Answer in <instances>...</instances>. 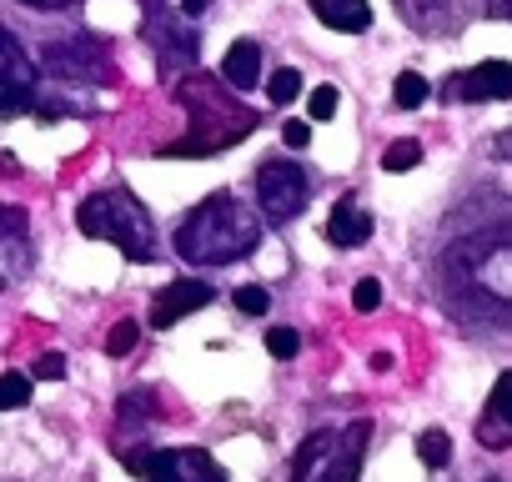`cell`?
Here are the masks:
<instances>
[{
  "mask_svg": "<svg viewBox=\"0 0 512 482\" xmlns=\"http://www.w3.org/2000/svg\"><path fill=\"white\" fill-rule=\"evenodd\" d=\"M447 292L487 322H512V221L487 226L442 257Z\"/></svg>",
  "mask_w": 512,
  "mask_h": 482,
  "instance_id": "6da1fadb",
  "label": "cell"
},
{
  "mask_svg": "<svg viewBox=\"0 0 512 482\" xmlns=\"http://www.w3.org/2000/svg\"><path fill=\"white\" fill-rule=\"evenodd\" d=\"M171 241H176V257L191 267H231L262 247V216L251 206H241L236 196L216 191L196 211L181 216Z\"/></svg>",
  "mask_w": 512,
  "mask_h": 482,
  "instance_id": "7a4b0ae2",
  "label": "cell"
},
{
  "mask_svg": "<svg viewBox=\"0 0 512 482\" xmlns=\"http://www.w3.org/2000/svg\"><path fill=\"white\" fill-rule=\"evenodd\" d=\"M76 226L96 241H111L121 247V257L131 262H156V226L146 216V206L126 191V186H111V191H96L76 206Z\"/></svg>",
  "mask_w": 512,
  "mask_h": 482,
  "instance_id": "3957f363",
  "label": "cell"
},
{
  "mask_svg": "<svg viewBox=\"0 0 512 482\" xmlns=\"http://www.w3.org/2000/svg\"><path fill=\"white\" fill-rule=\"evenodd\" d=\"M256 201H262L267 221H277V226L297 221L307 211V201H312V181H307V171L297 161L272 156V161H262V171H256Z\"/></svg>",
  "mask_w": 512,
  "mask_h": 482,
  "instance_id": "277c9868",
  "label": "cell"
},
{
  "mask_svg": "<svg viewBox=\"0 0 512 482\" xmlns=\"http://www.w3.org/2000/svg\"><path fill=\"white\" fill-rule=\"evenodd\" d=\"M46 71H56L61 81H96V86H106L111 81V51H106L101 36L76 31V36H61L46 51Z\"/></svg>",
  "mask_w": 512,
  "mask_h": 482,
  "instance_id": "5b68a950",
  "label": "cell"
},
{
  "mask_svg": "<svg viewBox=\"0 0 512 482\" xmlns=\"http://www.w3.org/2000/svg\"><path fill=\"white\" fill-rule=\"evenodd\" d=\"M0 51H6V91H0V111H6V116L36 111V101H41V71L31 66V56L21 51V41L11 31H0Z\"/></svg>",
  "mask_w": 512,
  "mask_h": 482,
  "instance_id": "8992f818",
  "label": "cell"
},
{
  "mask_svg": "<svg viewBox=\"0 0 512 482\" xmlns=\"http://www.w3.org/2000/svg\"><path fill=\"white\" fill-rule=\"evenodd\" d=\"M447 101H512V66L507 61H482L457 76H447Z\"/></svg>",
  "mask_w": 512,
  "mask_h": 482,
  "instance_id": "52a82bcc",
  "label": "cell"
},
{
  "mask_svg": "<svg viewBox=\"0 0 512 482\" xmlns=\"http://www.w3.org/2000/svg\"><path fill=\"white\" fill-rule=\"evenodd\" d=\"M216 292H211V282H196V277H186V282H171L156 302H151V327L161 332V327H176L181 317H191V312H201L206 302H211Z\"/></svg>",
  "mask_w": 512,
  "mask_h": 482,
  "instance_id": "ba28073f",
  "label": "cell"
},
{
  "mask_svg": "<svg viewBox=\"0 0 512 482\" xmlns=\"http://www.w3.org/2000/svg\"><path fill=\"white\" fill-rule=\"evenodd\" d=\"M477 442L502 452L512 447V372H502L492 382V397H487V412L477 417Z\"/></svg>",
  "mask_w": 512,
  "mask_h": 482,
  "instance_id": "9c48e42d",
  "label": "cell"
},
{
  "mask_svg": "<svg viewBox=\"0 0 512 482\" xmlns=\"http://www.w3.org/2000/svg\"><path fill=\"white\" fill-rule=\"evenodd\" d=\"M367 437H372V422H367V417L352 422V427L342 432V442L327 452V462H322L307 482H352V477H357V462H362V452H367Z\"/></svg>",
  "mask_w": 512,
  "mask_h": 482,
  "instance_id": "30bf717a",
  "label": "cell"
},
{
  "mask_svg": "<svg viewBox=\"0 0 512 482\" xmlns=\"http://www.w3.org/2000/svg\"><path fill=\"white\" fill-rule=\"evenodd\" d=\"M372 236V211L362 206V196H342L327 216V241L332 247H362Z\"/></svg>",
  "mask_w": 512,
  "mask_h": 482,
  "instance_id": "8fae6325",
  "label": "cell"
},
{
  "mask_svg": "<svg viewBox=\"0 0 512 482\" xmlns=\"http://www.w3.org/2000/svg\"><path fill=\"white\" fill-rule=\"evenodd\" d=\"M146 31L156 36V51H161L166 66H196V61H201V36L191 31V21H186V26H171V21L161 16V26L151 21Z\"/></svg>",
  "mask_w": 512,
  "mask_h": 482,
  "instance_id": "7c38bea8",
  "label": "cell"
},
{
  "mask_svg": "<svg viewBox=\"0 0 512 482\" xmlns=\"http://www.w3.org/2000/svg\"><path fill=\"white\" fill-rule=\"evenodd\" d=\"M392 6H397V16H402L417 36H442V31H452V21H457L452 0H392Z\"/></svg>",
  "mask_w": 512,
  "mask_h": 482,
  "instance_id": "4fadbf2b",
  "label": "cell"
},
{
  "mask_svg": "<svg viewBox=\"0 0 512 482\" xmlns=\"http://www.w3.org/2000/svg\"><path fill=\"white\" fill-rule=\"evenodd\" d=\"M312 16L342 36H362L372 26V6L367 0H312Z\"/></svg>",
  "mask_w": 512,
  "mask_h": 482,
  "instance_id": "5bb4252c",
  "label": "cell"
},
{
  "mask_svg": "<svg viewBox=\"0 0 512 482\" xmlns=\"http://www.w3.org/2000/svg\"><path fill=\"white\" fill-rule=\"evenodd\" d=\"M221 81L231 91H251L256 81H262V46H256V41H236L221 56Z\"/></svg>",
  "mask_w": 512,
  "mask_h": 482,
  "instance_id": "9a60e30c",
  "label": "cell"
},
{
  "mask_svg": "<svg viewBox=\"0 0 512 482\" xmlns=\"http://www.w3.org/2000/svg\"><path fill=\"white\" fill-rule=\"evenodd\" d=\"M0 252H6V282H21L31 272V241H26V211L21 206H6V241H0Z\"/></svg>",
  "mask_w": 512,
  "mask_h": 482,
  "instance_id": "2e32d148",
  "label": "cell"
},
{
  "mask_svg": "<svg viewBox=\"0 0 512 482\" xmlns=\"http://www.w3.org/2000/svg\"><path fill=\"white\" fill-rule=\"evenodd\" d=\"M126 467H131L141 482H186V477H181V452H171V447L126 452Z\"/></svg>",
  "mask_w": 512,
  "mask_h": 482,
  "instance_id": "e0dca14e",
  "label": "cell"
},
{
  "mask_svg": "<svg viewBox=\"0 0 512 482\" xmlns=\"http://www.w3.org/2000/svg\"><path fill=\"white\" fill-rule=\"evenodd\" d=\"M332 447H337V437H332L327 427H322V432H307V437H302V447H297V457H292V482H307V477L327 462V452H332Z\"/></svg>",
  "mask_w": 512,
  "mask_h": 482,
  "instance_id": "ac0fdd59",
  "label": "cell"
},
{
  "mask_svg": "<svg viewBox=\"0 0 512 482\" xmlns=\"http://www.w3.org/2000/svg\"><path fill=\"white\" fill-rule=\"evenodd\" d=\"M121 427H141V422H151V417H161V397L151 392V387H136V392H126L121 397Z\"/></svg>",
  "mask_w": 512,
  "mask_h": 482,
  "instance_id": "d6986e66",
  "label": "cell"
},
{
  "mask_svg": "<svg viewBox=\"0 0 512 482\" xmlns=\"http://www.w3.org/2000/svg\"><path fill=\"white\" fill-rule=\"evenodd\" d=\"M181 477L186 482H231L226 467L211 452H201V447H181Z\"/></svg>",
  "mask_w": 512,
  "mask_h": 482,
  "instance_id": "ffe728a7",
  "label": "cell"
},
{
  "mask_svg": "<svg viewBox=\"0 0 512 482\" xmlns=\"http://www.w3.org/2000/svg\"><path fill=\"white\" fill-rule=\"evenodd\" d=\"M417 457H422V467H447L452 462V437L442 432V427H427L422 437H417Z\"/></svg>",
  "mask_w": 512,
  "mask_h": 482,
  "instance_id": "44dd1931",
  "label": "cell"
},
{
  "mask_svg": "<svg viewBox=\"0 0 512 482\" xmlns=\"http://www.w3.org/2000/svg\"><path fill=\"white\" fill-rule=\"evenodd\" d=\"M427 91H432V86H427L417 71H402V76H397V86H392V101H397L402 111H412V106H422V101H427Z\"/></svg>",
  "mask_w": 512,
  "mask_h": 482,
  "instance_id": "7402d4cb",
  "label": "cell"
},
{
  "mask_svg": "<svg viewBox=\"0 0 512 482\" xmlns=\"http://www.w3.org/2000/svg\"><path fill=\"white\" fill-rule=\"evenodd\" d=\"M267 96L277 101V106H292L297 96H302V71H292V66H282L272 81H267Z\"/></svg>",
  "mask_w": 512,
  "mask_h": 482,
  "instance_id": "603a6c76",
  "label": "cell"
},
{
  "mask_svg": "<svg viewBox=\"0 0 512 482\" xmlns=\"http://www.w3.org/2000/svg\"><path fill=\"white\" fill-rule=\"evenodd\" d=\"M26 402H31V377H26V372H6V382H0V407L16 412V407H26Z\"/></svg>",
  "mask_w": 512,
  "mask_h": 482,
  "instance_id": "cb8c5ba5",
  "label": "cell"
},
{
  "mask_svg": "<svg viewBox=\"0 0 512 482\" xmlns=\"http://www.w3.org/2000/svg\"><path fill=\"white\" fill-rule=\"evenodd\" d=\"M422 161V141H392L387 151H382V166L387 171H412Z\"/></svg>",
  "mask_w": 512,
  "mask_h": 482,
  "instance_id": "d4e9b609",
  "label": "cell"
},
{
  "mask_svg": "<svg viewBox=\"0 0 512 482\" xmlns=\"http://www.w3.org/2000/svg\"><path fill=\"white\" fill-rule=\"evenodd\" d=\"M236 312L267 317V312H272V292H267V287H241V292H236Z\"/></svg>",
  "mask_w": 512,
  "mask_h": 482,
  "instance_id": "484cf974",
  "label": "cell"
},
{
  "mask_svg": "<svg viewBox=\"0 0 512 482\" xmlns=\"http://www.w3.org/2000/svg\"><path fill=\"white\" fill-rule=\"evenodd\" d=\"M267 352H272L277 362H287V357L302 352V337H297L292 327H272V332H267Z\"/></svg>",
  "mask_w": 512,
  "mask_h": 482,
  "instance_id": "4316f807",
  "label": "cell"
},
{
  "mask_svg": "<svg viewBox=\"0 0 512 482\" xmlns=\"http://www.w3.org/2000/svg\"><path fill=\"white\" fill-rule=\"evenodd\" d=\"M337 86H317L312 96H307V111H312V121H332L337 116Z\"/></svg>",
  "mask_w": 512,
  "mask_h": 482,
  "instance_id": "83f0119b",
  "label": "cell"
},
{
  "mask_svg": "<svg viewBox=\"0 0 512 482\" xmlns=\"http://www.w3.org/2000/svg\"><path fill=\"white\" fill-rule=\"evenodd\" d=\"M352 307H357V312H377V307H382V282H377V277H362V282L352 287Z\"/></svg>",
  "mask_w": 512,
  "mask_h": 482,
  "instance_id": "f1b7e54d",
  "label": "cell"
},
{
  "mask_svg": "<svg viewBox=\"0 0 512 482\" xmlns=\"http://www.w3.org/2000/svg\"><path fill=\"white\" fill-rule=\"evenodd\" d=\"M131 347H136V322H116L106 332V357H126Z\"/></svg>",
  "mask_w": 512,
  "mask_h": 482,
  "instance_id": "f546056e",
  "label": "cell"
},
{
  "mask_svg": "<svg viewBox=\"0 0 512 482\" xmlns=\"http://www.w3.org/2000/svg\"><path fill=\"white\" fill-rule=\"evenodd\" d=\"M31 372H36V377H46V382H61V377H66V357H61V352H41Z\"/></svg>",
  "mask_w": 512,
  "mask_h": 482,
  "instance_id": "4dcf8cb0",
  "label": "cell"
},
{
  "mask_svg": "<svg viewBox=\"0 0 512 482\" xmlns=\"http://www.w3.org/2000/svg\"><path fill=\"white\" fill-rule=\"evenodd\" d=\"M282 141H287L292 151H302V146L312 141V126H307V121H287V126H282Z\"/></svg>",
  "mask_w": 512,
  "mask_h": 482,
  "instance_id": "1f68e13d",
  "label": "cell"
},
{
  "mask_svg": "<svg viewBox=\"0 0 512 482\" xmlns=\"http://www.w3.org/2000/svg\"><path fill=\"white\" fill-rule=\"evenodd\" d=\"M206 11H211V0H181V16L186 21H201Z\"/></svg>",
  "mask_w": 512,
  "mask_h": 482,
  "instance_id": "d6a6232c",
  "label": "cell"
},
{
  "mask_svg": "<svg viewBox=\"0 0 512 482\" xmlns=\"http://www.w3.org/2000/svg\"><path fill=\"white\" fill-rule=\"evenodd\" d=\"M21 6H31V11H71L76 0H21Z\"/></svg>",
  "mask_w": 512,
  "mask_h": 482,
  "instance_id": "836d02e7",
  "label": "cell"
},
{
  "mask_svg": "<svg viewBox=\"0 0 512 482\" xmlns=\"http://www.w3.org/2000/svg\"><path fill=\"white\" fill-rule=\"evenodd\" d=\"M492 151H497V156H502V161H512V131H502V136H497V141H492Z\"/></svg>",
  "mask_w": 512,
  "mask_h": 482,
  "instance_id": "e575fe53",
  "label": "cell"
},
{
  "mask_svg": "<svg viewBox=\"0 0 512 482\" xmlns=\"http://www.w3.org/2000/svg\"><path fill=\"white\" fill-rule=\"evenodd\" d=\"M492 11L497 16H512V0H492Z\"/></svg>",
  "mask_w": 512,
  "mask_h": 482,
  "instance_id": "d590c367",
  "label": "cell"
},
{
  "mask_svg": "<svg viewBox=\"0 0 512 482\" xmlns=\"http://www.w3.org/2000/svg\"><path fill=\"white\" fill-rule=\"evenodd\" d=\"M146 6H156V0H146Z\"/></svg>",
  "mask_w": 512,
  "mask_h": 482,
  "instance_id": "8d00e7d4",
  "label": "cell"
}]
</instances>
